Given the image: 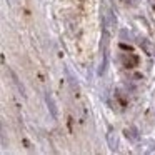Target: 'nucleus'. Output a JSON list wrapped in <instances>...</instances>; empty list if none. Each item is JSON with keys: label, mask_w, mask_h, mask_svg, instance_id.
<instances>
[{"label": "nucleus", "mask_w": 155, "mask_h": 155, "mask_svg": "<svg viewBox=\"0 0 155 155\" xmlns=\"http://www.w3.org/2000/svg\"><path fill=\"white\" fill-rule=\"evenodd\" d=\"M45 102H47V105H48V108H50V114L54 115L55 118H57V107H55V102H54V98H52V95L50 94H45Z\"/></svg>", "instance_id": "1"}, {"label": "nucleus", "mask_w": 155, "mask_h": 155, "mask_svg": "<svg viewBox=\"0 0 155 155\" xmlns=\"http://www.w3.org/2000/svg\"><path fill=\"white\" fill-rule=\"evenodd\" d=\"M125 135H127V138H132V140H137L138 138V135H137V130L135 128H130V130H125Z\"/></svg>", "instance_id": "2"}]
</instances>
